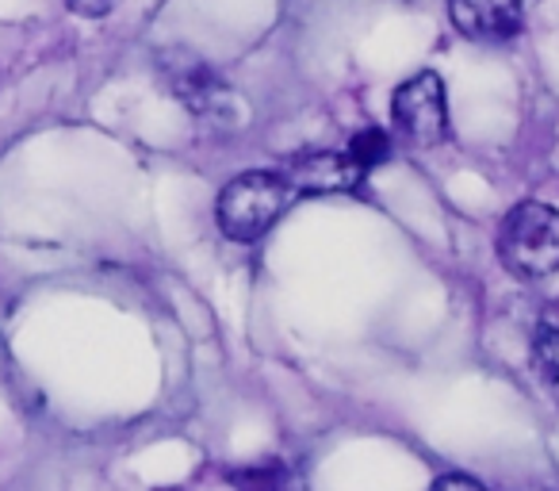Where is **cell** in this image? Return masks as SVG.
Listing matches in <instances>:
<instances>
[{
    "label": "cell",
    "instance_id": "obj_1",
    "mask_svg": "<svg viewBox=\"0 0 559 491\" xmlns=\"http://www.w3.org/2000/svg\"><path fill=\"white\" fill-rule=\"evenodd\" d=\"M296 188L288 185L284 173L272 169H253L234 177L230 185L218 192L215 215H218V231L234 242H257L261 234L272 231L284 208L292 203Z\"/></svg>",
    "mask_w": 559,
    "mask_h": 491
},
{
    "label": "cell",
    "instance_id": "obj_2",
    "mask_svg": "<svg viewBox=\"0 0 559 491\" xmlns=\"http://www.w3.org/2000/svg\"><path fill=\"white\" fill-rule=\"evenodd\" d=\"M498 258L525 281L559 273V211L540 200H525L502 219Z\"/></svg>",
    "mask_w": 559,
    "mask_h": 491
},
{
    "label": "cell",
    "instance_id": "obj_3",
    "mask_svg": "<svg viewBox=\"0 0 559 491\" xmlns=\"http://www.w3.org/2000/svg\"><path fill=\"white\" fill-rule=\"evenodd\" d=\"M391 119L414 142V147H437L449 139V104H444V81L433 70L414 73L411 81L391 96Z\"/></svg>",
    "mask_w": 559,
    "mask_h": 491
},
{
    "label": "cell",
    "instance_id": "obj_4",
    "mask_svg": "<svg viewBox=\"0 0 559 491\" xmlns=\"http://www.w3.org/2000/svg\"><path fill=\"white\" fill-rule=\"evenodd\" d=\"M365 173L349 150H299L284 165V177L296 192H353Z\"/></svg>",
    "mask_w": 559,
    "mask_h": 491
},
{
    "label": "cell",
    "instance_id": "obj_5",
    "mask_svg": "<svg viewBox=\"0 0 559 491\" xmlns=\"http://www.w3.org/2000/svg\"><path fill=\"white\" fill-rule=\"evenodd\" d=\"M162 70L169 78V89L192 116H218L230 104V85L195 55H169L162 58Z\"/></svg>",
    "mask_w": 559,
    "mask_h": 491
},
{
    "label": "cell",
    "instance_id": "obj_6",
    "mask_svg": "<svg viewBox=\"0 0 559 491\" xmlns=\"http://www.w3.org/2000/svg\"><path fill=\"white\" fill-rule=\"evenodd\" d=\"M449 12L467 39H510L521 27V0H449Z\"/></svg>",
    "mask_w": 559,
    "mask_h": 491
},
{
    "label": "cell",
    "instance_id": "obj_7",
    "mask_svg": "<svg viewBox=\"0 0 559 491\" xmlns=\"http://www.w3.org/2000/svg\"><path fill=\"white\" fill-rule=\"evenodd\" d=\"M533 373L559 404V327H540L533 338Z\"/></svg>",
    "mask_w": 559,
    "mask_h": 491
},
{
    "label": "cell",
    "instance_id": "obj_8",
    "mask_svg": "<svg viewBox=\"0 0 559 491\" xmlns=\"http://www.w3.org/2000/svg\"><path fill=\"white\" fill-rule=\"evenodd\" d=\"M349 154L357 157L365 169H372V165H383L391 157V139L380 131V127H365V131L353 135Z\"/></svg>",
    "mask_w": 559,
    "mask_h": 491
},
{
    "label": "cell",
    "instance_id": "obj_9",
    "mask_svg": "<svg viewBox=\"0 0 559 491\" xmlns=\"http://www.w3.org/2000/svg\"><path fill=\"white\" fill-rule=\"evenodd\" d=\"M70 9L78 16H108L116 9V0H70Z\"/></svg>",
    "mask_w": 559,
    "mask_h": 491
},
{
    "label": "cell",
    "instance_id": "obj_10",
    "mask_svg": "<svg viewBox=\"0 0 559 491\" xmlns=\"http://www.w3.org/2000/svg\"><path fill=\"white\" fill-rule=\"evenodd\" d=\"M433 488H483L479 480H475V476H437L433 480Z\"/></svg>",
    "mask_w": 559,
    "mask_h": 491
}]
</instances>
